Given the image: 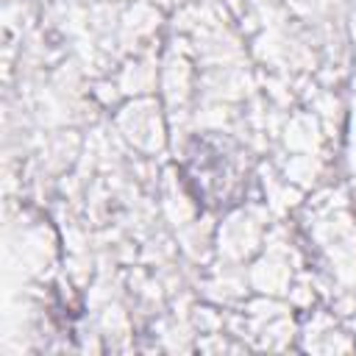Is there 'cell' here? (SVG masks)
<instances>
[{"instance_id":"1","label":"cell","mask_w":356,"mask_h":356,"mask_svg":"<svg viewBox=\"0 0 356 356\" xmlns=\"http://www.w3.org/2000/svg\"><path fill=\"white\" fill-rule=\"evenodd\" d=\"M181 172L189 195L206 209L234 206L248 186V159L242 147L220 136H197L186 147Z\"/></svg>"}]
</instances>
